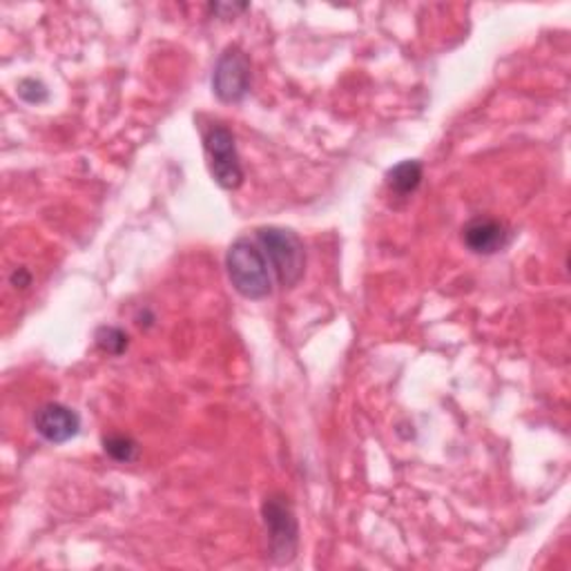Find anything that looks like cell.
Segmentation results:
<instances>
[{
  "instance_id": "4",
  "label": "cell",
  "mask_w": 571,
  "mask_h": 571,
  "mask_svg": "<svg viewBox=\"0 0 571 571\" xmlns=\"http://www.w3.org/2000/svg\"><path fill=\"white\" fill-rule=\"evenodd\" d=\"M204 144H206L213 179L224 190H237L243 183V168L239 161L232 133L226 128V125H213V128L206 133Z\"/></svg>"
},
{
  "instance_id": "12",
  "label": "cell",
  "mask_w": 571,
  "mask_h": 571,
  "mask_svg": "<svg viewBox=\"0 0 571 571\" xmlns=\"http://www.w3.org/2000/svg\"><path fill=\"white\" fill-rule=\"evenodd\" d=\"M10 284L14 288H27L32 284V273L27 269H14V273L10 275Z\"/></svg>"
},
{
  "instance_id": "2",
  "label": "cell",
  "mask_w": 571,
  "mask_h": 571,
  "mask_svg": "<svg viewBox=\"0 0 571 571\" xmlns=\"http://www.w3.org/2000/svg\"><path fill=\"white\" fill-rule=\"evenodd\" d=\"M258 241L271 262L277 282L284 288L297 286L306 271V250L297 232L279 226H266L258 230Z\"/></svg>"
},
{
  "instance_id": "11",
  "label": "cell",
  "mask_w": 571,
  "mask_h": 571,
  "mask_svg": "<svg viewBox=\"0 0 571 571\" xmlns=\"http://www.w3.org/2000/svg\"><path fill=\"white\" fill-rule=\"evenodd\" d=\"M19 96L25 101V103H32V105H41L47 101L49 92L45 88V83L36 81V79H23L19 83Z\"/></svg>"
},
{
  "instance_id": "8",
  "label": "cell",
  "mask_w": 571,
  "mask_h": 571,
  "mask_svg": "<svg viewBox=\"0 0 571 571\" xmlns=\"http://www.w3.org/2000/svg\"><path fill=\"white\" fill-rule=\"evenodd\" d=\"M389 187L398 195H411L422 183V163L420 161H402L387 174Z\"/></svg>"
},
{
  "instance_id": "3",
  "label": "cell",
  "mask_w": 571,
  "mask_h": 571,
  "mask_svg": "<svg viewBox=\"0 0 571 571\" xmlns=\"http://www.w3.org/2000/svg\"><path fill=\"white\" fill-rule=\"evenodd\" d=\"M264 525L269 532L271 556L277 562H290L299 547V525L293 506L284 495H271L264 502Z\"/></svg>"
},
{
  "instance_id": "1",
  "label": "cell",
  "mask_w": 571,
  "mask_h": 571,
  "mask_svg": "<svg viewBox=\"0 0 571 571\" xmlns=\"http://www.w3.org/2000/svg\"><path fill=\"white\" fill-rule=\"evenodd\" d=\"M226 271L232 288L252 301H260L273 295V282L269 271V260L264 250L250 239H237L226 255Z\"/></svg>"
},
{
  "instance_id": "9",
  "label": "cell",
  "mask_w": 571,
  "mask_h": 571,
  "mask_svg": "<svg viewBox=\"0 0 571 571\" xmlns=\"http://www.w3.org/2000/svg\"><path fill=\"white\" fill-rule=\"evenodd\" d=\"M105 454L116 462H133L139 454L137 442L128 435H110L103 439Z\"/></svg>"
},
{
  "instance_id": "10",
  "label": "cell",
  "mask_w": 571,
  "mask_h": 571,
  "mask_svg": "<svg viewBox=\"0 0 571 571\" xmlns=\"http://www.w3.org/2000/svg\"><path fill=\"white\" fill-rule=\"evenodd\" d=\"M96 346L107 355H121L128 349V335L116 327H103L96 331Z\"/></svg>"
},
{
  "instance_id": "6",
  "label": "cell",
  "mask_w": 571,
  "mask_h": 571,
  "mask_svg": "<svg viewBox=\"0 0 571 571\" xmlns=\"http://www.w3.org/2000/svg\"><path fill=\"white\" fill-rule=\"evenodd\" d=\"M34 429L49 444H66L79 435L81 418L66 404L49 402L34 413Z\"/></svg>"
},
{
  "instance_id": "5",
  "label": "cell",
  "mask_w": 571,
  "mask_h": 571,
  "mask_svg": "<svg viewBox=\"0 0 571 571\" xmlns=\"http://www.w3.org/2000/svg\"><path fill=\"white\" fill-rule=\"evenodd\" d=\"M250 60L239 47H228L215 66L213 92L221 103H239L250 92Z\"/></svg>"
},
{
  "instance_id": "7",
  "label": "cell",
  "mask_w": 571,
  "mask_h": 571,
  "mask_svg": "<svg viewBox=\"0 0 571 571\" xmlns=\"http://www.w3.org/2000/svg\"><path fill=\"white\" fill-rule=\"evenodd\" d=\"M462 241L476 255H495L512 241V230L493 217H476L462 228Z\"/></svg>"
}]
</instances>
